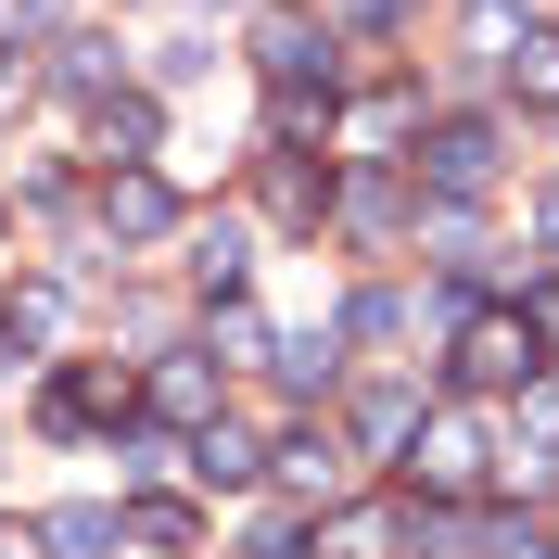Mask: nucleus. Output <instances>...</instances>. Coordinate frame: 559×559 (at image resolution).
<instances>
[{
    "mask_svg": "<svg viewBox=\"0 0 559 559\" xmlns=\"http://www.w3.org/2000/svg\"><path fill=\"white\" fill-rule=\"evenodd\" d=\"M280 484H293V496H318V509H331V496L356 484V457L331 445V432H293V445H280Z\"/></svg>",
    "mask_w": 559,
    "mask_h": 559,
    "instance_id": "6",
    "label": "nucleus"
},
{
    "mask_svg": "<svg viewBox=\"0 0 559 559\" xmlns=\"http://www.w3.org/2000/svg\"><path fill=\"white\" fill-rule=\"evenodd\" d=\"M457 382H484V394L547 382V331H534L522 306H471V318H457Z\"/></svg>",
    "mask_w": 559,
    "mask_h": 559,
    "instance_id": "1",
    "label": "nucleus"
},
{
    "mask_svg": "<svg viewBox=\"0 0 559 559\" xmlns=\"http://www.w3.org/2000/svg\"><path fill=\"white\" fill-rule=\"evenodd\" d=\"M26 90H38V76H26V64H13V51H0V115H13V103H26Z\"/></svg>",
    "mask_w": 559,
    "mask_h": 559,
    "instance_id": "21",
    "label": "nucleus"
},
{
    "mask_svg": "<svg viewBox=\"0 0 559 559\" xmlns=\"http://www.w3.org/2000/svg\"><path fill=\"white\" fill-rule=\"evenodd\" d=\"M534 229H547V254H559V191H547V204H534Z\"/></svg>",
    "mask_w": 559,
    "mask_h": 559,
    "instance_id": "22",
    "label": "nucleus"
},
{
    "mask_svg": "<svg viewBox=\"0 0 559 559\" xmlns=\"http://www.w3.org/2000/svg\"><path fill=\"white\" fill-rule=\"evenodd\" d=\"M509 90H522V103H559V26H522V38H509Z\"/></svg>",
    "mask_w": 559,
    "mask_h": 559,
    "instance_id": "10",
    "label": "nucleus"
},
{
    "mask_svg": "<svg viewBox=\"0 0 559 559\" xmlns=\"http://www.w3.org/2000/svg\"><path fill=\"white\" fill-rule=\"evenodd\" d=\"M38 547H51V559H103V547H115V509H51Z\"/></svg>",
    "mask_w": 559,
    "mask_h": 559,
    "instance_id": "11",
    "label": "nucleus"
},
{
    "mask_svg": "<svg viewBox=\"0 0 559 559\" xmlns=\"http://www.w3.org/2000/svg\"><path fill=\"white\" fill-rule=\"evenodd\" d=\"M128 534H140V547H191V509H166V496H153V509H128Z\"/></svg>",
    "mask_w": 559,
    "mask_h": 559,
    "instance_id": "20",
    "label": "nucleus"
},
{
    "mask_svg": "<svg viewBox=\"0 0 559 559\" xmlns=\"http://www.w3.org/2000/svg\"><path fill=\"white\" fill-rule=\"evenodd\" d=\"M496 153H509V128H496V115H445V128L419 140V178H432V191H484Z\"/></svg>",
    "mask_w": 559,
    "mask_h": 559,
    "instance_id": "4",
    "label": "nucleus"
},
{
    "mask_svg": "<svg viewBox=\"0 0 559 559\" xmlns=\"http://www.w3.org/2000/svg\"><path fill=\"white\" fill-rule=\"evenodd\" d=\"M331 369H344V344H331V331H306V344H280V382H293V394H331Z\"/></svg>",
    "mask_w": 559,
    "mask_h": 559,
    "instance_id": "13",
    "label": "nucleus"
},
{
    "mask_svg": "<svg viewBox=\"0 0 559 559\" xmlns=\"http://www.w3.org/2000/svg\"><path fill=\"white\" fill-rule=\"evenodd\" d=\"M103 153H153V103H103Z\"/></svg>",
    "mask_w": 559,
    "mask_h": 559,
    "instance_id": "19",
    "label": "nucleus"
},
{
    "mask_svg": "<svg viewBox=\"0 0 559 559\" xmlns=\"http://www.w3.org/2000/svg\"><path fill=\"white\" fill-rule=\"evenodd\" d=\"M153 407L166 419H216V369L204 356H166V369H153Z\"/></svg>",
    "mask_w": 559,
    "mask_h": 559,
    "instance_id": "9",
    "label": "nucleus"
},
{
    "mask_svg": "<svg viewBox=\"0 0 559 559\" xmlns=\"http://www.w3.org/2000/svg\"><path fill=\"white\" fill-rule=\"evenodd\" d=\"M51 331H64V293H51V280H26V293L0 306V344H51Z\"/></svg>",
    "mask_w": 559,
    "mask_h": 559,
    "instance_id": "12",
    "label": "nucleus"
},
{
    "mask_svg": "<svg viewBox=\"0 0 559 559\" xmlns=\"http://www.w3.org/2000/svg\"><path fill=\"white\" fill-rule=\"evenodd\" d=\"M344 331H356V344H394V331H407V306H394V293H356Z\"/></svg>",
    "mask_w": 559,
    "mask_h": 559,
    "instance_id": "18",
    "label": "nucleus"
},
{
    "mask_svg": "<svg viewBox=\"0 0 559 559\" xmlns=\"http://www.w3.org/2000/svg\"><path fill=\"white\" fill-rule=\"evenodd\" d=\"M103 216L128 229V242H153V229H178V191H166L153 166H115V178H103Z\"/></svg>",
    "mask_w": 559,
    "mask_h": 559,
    "instance_id": "5",
    "label": "nucleus"
},
{
    "mask_svg": "<svg viewBox=\"0 0 559 559\" xmlns=\"http://www.w3.org/2000/svg\"><path fill=\"white\" fill-rule=\"evenodd\" d=\"M254 64H267V90H306V103H331V76H344V51H331V26H306V13H267V38H254Z\"/></svg>",
    "mask_w": 559,
    "mask_h": 559,
    "instance_id": "3",
    "label": "nucleus"
},
{
    "mask_svg": "<svg viewBox=\"0 0 559 559\" xmlns=\"http://www.w3.org/2000/svg\"><path fill=\"white\" fill-rule=\"evenodd\" d=\"M394 204H407V191H394V166H369V178H356V191H344V216H356V229H369V242H382V229H394Z\"/></svg>",
    "mask_w": 559,
    "mask_h": 559,
    "instance_id": "15",
    "label": "nucleus"
},
{
    "mask_svg": "<svg viewBox=\"0 0 559 559\" xmlns=\"http://www.w3.org/2000/svg\"><path fill=\"white\" fill-rule=\"evenodd\" d=\"M484 559H559L547 522H484Z\"/></svg>",
    "mask_w": 559,
    "mask_h": 559,
    "instance_id": "17",
    "label": "nucleus"
},
{
    "mask_svg": "<svg viewBox=\"0 0 559 559\" xmlns=\"http://www.w3.org/2000/svg\"><path fill=\"white\" fill-rule=\"evenodd\" d=\"M191 471H204V484H229V496H242L254 471H267V457H254V432H229V419H204V432H191Z\"/></svg>",
    "mask_w": 559,
    "mask_h": 559,
    "instance_id": "7",
    "label": "nucleus"
},
{
    "mask_svg": "<svg viewBox=\"0 0 559 559\" xmlns=\"http://www.w3.org/2000/svg\"><path fill=\"white\" fill-rule=\"evenodd\" d=\"M242 267H254V254H242V229H229V216H216L204 242H191V280H204V293H229V280H242Z\"/></svg>",
    "mask_w": 559,
    "mask_h": 559,
    "instance_id": "14",
    "label": "nucleus"
},
{
    "mask_svg": "<svg viewBox=\"0 0 559 559\" xmlns=\"http://www.w3.org/2000/svg\"><path fill=\"white\" fill-rule=\"evenodd\" d=\"M356 432H369V445H407V432H419V394H407V382L369 394V407H356Z\"/></svg>",
    "mask_w": 559,
    "mask_h": 559,
    "instance_id": "16",
    "label": "nucleus"
},
{
    "mask_svg": "<svg viewBox=\"0 0 559 559\" xmlns=\"http://www.w3.org/2000/svg\"><path fill=\"white\" fill-rule=\"evenodd\" d=\"M267 216H280V229H318V216H331V178L280 153V166H267Z\"/></svg>",
    "mask_w": 559,
    "mask_h": 559,
    "instance_id": "8",
    "label": "nucleus"
},
{
    "mask_svg": "<svg viewBox=\"0 0 559 559\" xmlns=\"http://www.w3.org/2000/svg\"><path fill=\"white\" fill-rule=\"evenodd\" d=\"M407 471H419V484H432V496H471V484H484V419H471V407H419V432H407Z\"/></svg>",
    "mask_w": 559,
    "mask_h": 559,
    "instance_id": "2",
    "label": "nucleus"
}]
</instances>
